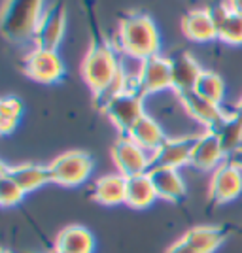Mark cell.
Here are the masks:
<instances>
[{
	"label": "cell",
	"mask_w": 242,
	"mask_h": 253,
	"mask_svg": "<svg viewBox=\"0 0 242 253\" xmlns=\"http://www.w3.org/2000/svg\"><path fill=\"white\" fill-rule=\"evenodd\" d=\"M121 72V63L117 59L114 47L108 42L95 40L91 47L87 49L82 63V76L85 84L91 89V93L97 95L106 89Z\"/></svg>",
	"instance_id": "3"
},
{
	"label": "cell",
	"mask_w": 242,
	"mask_h": 253,
	"mask_svg": "<svg viewBox=\"0 0 242 253\" xmlns=\"http://www.w3.org/2000/svg\"><path fill=\"white\" fill-rule=\"evenodd\" d=\"M127 136L131 138L135 144H138L142 149H146L147 153H153L167 140L163 126L159 125L153 117L147 116V114L138 119L135 126L129 130Z\"/></svg>",
	"instance_id": "20"
},
{
	"label": "cell",
	"mask_w": 242,
	"mask_h": 253,
	"mask_svg": "<svg viewBox=\"0 0 242 253\" xmlns=\"http://www.w3.org/2000/svg\"><path fill=\"white\" fill-rule=\"evenodd\" d=\"M199 253H214L227 238V231L220 225H199L182 236Z\"/></svg>",
	"instance_id": "21"
},
{
	"label": "cell",
	"mask_w": 242,
	"mask_h": 253,
	"mask_svg": "<svg viewBox=\"0 0 242 253\" xmlns=\"http://www.w3.org/2000/svg\"><path fill=\"white\" fill-rule=\"evenodd\" d=\"M165 253H199V252H197L190 242H186L184 238H180V240H176L174 244H170Z\"/></svg>",
	"instance_id": "28"
},
{
	"label": "cell",
	"mask_w": 242,
	"mask_h": 253,
	"mask_svg": "<svg viewBox=\"0 0 242 253\" xmlns=\"http://www.w3.org/2000/svg\"><path fill=\"white\" fill-rule=\"evenodd\" d=\"M112 161L116 165L117 174L131 178L138 174H147L151 169V153L135 144L127 134H121L112 146Z\"/></svg>",
	"instance_id": "8"
},
{
	"label": "cell",
	"mask_w": 242,
	"mask_h": 253,
	"mask_svg": "<svg viewBox=\"0 0 242 253\" xmlns=\"http://www.w3.org/2000/svg\"><path fill=\"white\" fill-rule=\"evenodd\" d=\"M237 110H239V112H241V114H242V96H241V100L237 102Z\"/></svg>",
	"instance_id": "31"
},
{
	"label": "cell",
	"mask_w": 242,
	"mask_h": 253,
	"mask_svg": "<svg viewBox=\"0 0 242 253\" xmlns=\"http://www.w3.org/2000/svg\"><path fill=\"white\" fill-rule=\"evenodd\" d=\"M46 10V0H4L0 13V29L11 43L32 40L36 25Z\"/></svg>",
	"instance_id": "2"
},
{
	"label": "cell",
	"mask_w": 242,
	"mask_h": 253,
	"mask_svg": "<svg viewBox=\"0 0 242 253\" xmlns=\"http://www.w3.org/2000/svg\"><path fill=\"white\" fill-rule=\"evenodd\" d=\"M220 138L221 146L225 149V153H229L233 149L242 146V114L237 110V106L233 110H225V116L221 119V123L214 130Z\"/></svg>",
	"instance_id": "23"
},
{
	"label": "cell",
	"mask_w": 242,
	"mask_h": 253,
	"mask_svg": "<svg viewBox=\"0 0 242 253\" xmlns=\"http://www.w3.org/2000/svg\"><path fill=\"white\" fill-rule=\"evenodd\" d=\"M178 96L182 100V106L186 108V112L206 130H216V126L220 125L223 116H225V110L221 108V104L202 98L195 91H188V93H182Z\"/></svg>",
	"instance_id": "13"
},
{
	"label": "cell",
	"mask_w": 242,
	"mask_h": 253,
	"mask_svg": "<svg viewBox=\"0 0 242 253\" xmlns=\"http://www.w3.org/2000/svg\"><path fill=\"white\" fill-rule=\"evenodd\" d=\"M25 195H27V193H25L13 179L0 172V204H2L4 208L17 206V204L23 201Z\"/></svg>",
	"instance_id": "26"
},
{
	"label": "cell",
	"mask_w": 242,
	"mask_h": 253,
	"mask_svg": "<svg viewBox=\"0 0 242 253\" xmlns=\"http://www.w3.org/2000/svg\"><path fill=\"white\" fill-rule=\"evenodd\" d=\"M170 59V76H172V91L174 93H188L195 89V84L202 74L199 63L188 51H180Z\"/></svg>",
	"instance_id": "14"
},
{
	"label": "cell",
	"mask_w": 242,
	"mask_h": 253,
	"mask_svg": "<svg viewBox=\"0 0 242 253\" xmlns=\"http://www.w3.org/2000/svg\"><path fill=\"white\" fill-rule=\"evenodd\" d=\"M208 193L216 204H227L239 199L242 195V172L231 167L227 161L221 163L218 169L212 170Z\"/></svg>",
	"instance_id": "11"
},
{
	"label": "cell",
	"mask_w": 242,
	"mask_h": 253,
	"mask_svg": "<svg viewBox=\"0 0 242 253\" xmlns=\"http://www.w3.org/2000/svg\"><path fill=\"white\" fill-rule=\"evenodd\" d=\"M51 183L63 187H78L85 183L93 172V159L85 151H66L48 165Z\"/></svg>",
	"instance_id": "4"
},
{
	"label": "cell",
	"mask_w": 242,
	"mask_h": 253,
	"mask_svg": "<svg viewBox=\"0 0 242 253\" xmlns=\"http://www.w3.org/2000/svg\"><path fill=\"white\" fill-rule=\"evenodd\" d=\"M23 72L38 84L51 85L64 76V64L57 51L32 47L23 59Z\"/></svg>",
	"instance_id": "7"
},
{
	"label": "cell",
	"mask_w": 242,
	"mask_h": 253,
	"mask_svg": "<svg viewBox=\"0 0 242 253\" xmlns=\"http://www.w3.org/2000/svg\"><path fill=\"white\" fill-rule=\"evenodd\" d=\"M227 6L237 13H242V0H227Z\"/></svg>",
	"instance_id": "30"
},
{
	"label": "cell",
	"mask_w": 242,
	"mask_h": 253,
	"mask_svg": "<svg viewBox=\"0 0 242 253\" xmlns=\"http://www.w3.org/2000/svg\"><path fill=\"white\" fill-rule=\"evenodd\" d=\"M157 199V193L151 185L147 174H138L127 178L125 204L133 210H146Z\"/></svg>",
	"instance_id": "22"
},
{
	"label": "cell",
	"mask_w": 242,
	"mask_h": 253,
	"mask_svg": "<svg viewBox=\"0 0 242 253\" xmlns=\"http://www.w3.org/2000/svg\"><path fill=\"white\" fill-rule=\"evenodd\" d=\"M66 31V4L63 0H53L49 6H46L40 21L36 25V31L32 34L34 47L51 49L57 51L64 38Z\"/></svg>",
	"instance_id": "5"
},
{
	"label": "cell",
	"mask_w": 242,
	"mask_h": 253,
	"mask_svg": "<svg viewBox=\"0 0 242 253\" xmlns=\"http://www.w3.org/2000/svg\"><path fill=\"white\" fill-rule=\"evenodd\" d=\"M119 49L135 61H144L159 55L161 36L153 19L146 13H127L119 21Z\"/></svg>",
	"instance_id": "1"
},
{
	"label": "cell",
	"mask_w": 242,
	"mask_h": 253,
	"mask_svg": "<svg viewBox=\"0 0 242 253\" xmlns=\"http://www.w3.org/2000/svg\"><path fill=\"white\" fill-rule=\"evenodd\" d=\"M151 185L157 193V199L169 202H178L186 195V183L176 169L167 167H151L147 170Z\"/></svg>",
	"instance_id": "15"
},
{
	"label": "cell",
	"mask_w": 242,
	"mask_h": 253,
	"mask_svg": "<svg viewBox=\"0 0 242 253\" xmlns=\"http://www.w3.org/2000/svg\"><path fill=\"white\" fill-rule=\"evenodd\" d=\"M137 89L142 96L161 93L165 89H172L170 59L153 55L149 59L140 61L137 70Z\"/></svg>",
	"instance_id": "9"
},
{
	"label": "cell",
	"mask_w": 242,
	"mask_h": 253,
	"mask_svg": "<svg viewBox=\"0 0 242 253\" xmlns=\"http://www.w3.org/2000/svg\"><path fill=\"white\" fill-rule=\"evenodd\" d=\"M225 161H227L231 167H235L237 170H241L242 172V146L237 149H233V151H229L227 157H225Z\"/></svg>",
	"instance_id": "29"
},
{
	"label": "cell",
	"mask_w": 242,
	"mask_h": 253,
	"mask_svg": "<svg viewBox=\"0 0 242 253\" xmlns=\"http://www.w3.org/2000/svg\"><path fill=\"white\" fill-rule=\"evenodd\" d=\"M127 178L121 174H106L98 178L91 187V197L102 206L125 204Z\"/></svg>",
	"instance_id": "18"
},
{
	"label": "cell",
	"mask_w": 242,
	"mask_h": 253,
	"mask_svg": "<svg viewBox=\"0 0 242 253\" xmlns=\"http://www.w3.org/2000/svg\"><path fill=\"white\" fill-rule=\"evenodd\" d=\"M49 253H63V252H59V250H55V248H53V250Z\"/></svg>",
	"instance_id": "32"
},
{
	"label": "cell",
	"mask_w": 242,
	"mask_h": 253,
	"mask_svg": "<svg viewBox=\"0 0 242 253\" xmlns=\"http://www.w3.org/2000/svg\"><path fill=\"white\" fill-rule=\"evenodd\" d=\"M197 95H200L202 98L210 100V102H216V104H221L223 100V95H225V84L220 76L212 70H202V74L199 76L197 84H195V89H193Z\"/></svg>",
	"instance_id": "24"
},
{
	"label": "cell",
	"mask_w": 242,
	"mask_h": 253,
	"mask_svg": "<svg viewBox=\"0 0 242 253\" xmlns=\"http://www.w3.org/2000/svg\"><path fill=\"white\" fill-rule=\"evenodd\" d=\"M2 253H11L10 250H2Z\"/></svg>",
	"instance_id": "33"
},
{
	"label": "cell",
	"mask_w": 242,
	"mask_h": 253,
	"mask_svg": "<svg viewBox=\"0 0 242 253\" xmlns=\"http://www.w3.org/2000/svg\"><path fill=\"white\" fill-rule=\"evenodd\" d=\"M218 38L229 45H242V13L229 10L218 25Z\"/></svg>",
	"instance_id": "25"
},
{
	"label": "cell",
	"mask_w": 242,
	"mask_h": 253,
	"mask_svg": "<svg viewBox=\"0 0 242 253\" xmlns=\"http://www.w3.org/2000/svg\"><path fill=\"white\" fill-rule=\"evenodd\" d=\"M2 174H6L11 178L25 193H32V191L40 189L46 183H51L49 178V169L44 165H34V163H25V165H2Z\"/></svg>",
	"instance_id": "16"
},
{
	"label": "cell",
	"mask_w": 242,
	"mask_h": 253,
	"mask_svg": "<svg viewBox=\"0 0 242 253\" xmlns=\"http://www.w3.org/2000/svg\"><path fill=\"white\" fill-rule=\"evenodd\" d=\"M199 134H186V136L167 138L153 153H151V167H167V169H182L191 163V153L197 144Z\"/></svg>",
	"instance_id": "10"
},
{
	"label": "cell",
	"mask_w": 242,
	"mask_h": 253,
	"mask_svg": "<svg viewBox=\"0 0 242 253\" xmlns=\"http://www.w3.org/2000/svg\"><path fill=\"white\" fill-rule=\"evenodd\" d=\"M225 157H227V153L221 146L218 134L214 130H204L197 138V144H195L193 153H191L190 167L202 170V172L216 170L221 163H225Z\"/></svg>",
	"instance_id": "12"
},
{
	"label": "cell",
	"mask_w": 242,
	"mask_h": 253,
	"mask_svg": "<svg viewBox=\"0 0 242 253\" xmlns=\"http://www.w3.org/2000/svg\"><path fill=\"white\" fill-rule=\"evenodd\" d=\"M102 114L108 117V121L116 126L121 134H129V130L135 126L138 119L146 116L144 112V96L137 89H125L123 93L114 96Z\"/></svg>",
	"instance_id": "6"
},
{
	"label": "cell",
	"mask_w": 242,
	"mask_h": 253,
	"mask_svg": "<svg viewBox=\"0 0 242 253\" xmlns=\"http://www.w3.org/2000/svg\"><path fill=\"white\" fill-rule=\"evenodd\" d=\"M182 31L191 42L206 43L218 38V27L208 10H191L182 17Z\"/></svg>",
	"instance_id": "17"
},
{
	"label": "cell",
	"mask_w": 242,
	"mask_h": 253,
	"mask_svg": "<svg viewBox=\"0 0 242 253\" xmlns=\"http://www.w3.org/2000/svg\"><path fill=\"white\" fill-rule=\"evenodd\" d=\"M53 248L63 253H93L95 238L82 225H70L57 234Z\"/></svg>",
	"instance_id": "19"
},
{
	"label": "cell",
	"mask_w": 242,
	"mask_h": 253,
	"mask_svg": "<svg viewBox=\"0 0 242 253\" xmlns=\"http://www.w3.org/2000/svg\"><path fill=\"white\" fill-rule=\"evenodd\" d=\"M23 116V102L17 96H4L0 100V119H10V121H17Z\"/></svg>",
	"instance_id": "27"
}]
</instances>
